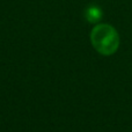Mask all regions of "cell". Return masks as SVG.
Masks as SVG:
<instances>
[{"label": "cell", "mask_w": 132, "mask_h": 132, "mask_svg": "<svg viewBox=\"0 0 132 132\" xmlns=\"http://www.w3.org/2000/svg\"><path fill=\"white\" fill-rule=\"evenodd\" d=\"M90 41L96 51L102 55H112L119 45L116 29L110 24H97L90 32Z\"/></svg>", "instance_id": "6da1fadb"}, {"label": "cell", "mask_w": 132, "mask_h": 132, "mask_svg": "<svg viewBox=\"0 0 132 132\" xmlns=\"http://www.w3.org/2000/svg\"><path fill=\"white\" fill-rule=\"evenodd\" d=\"M102 14H103L102 9L98 6H96V5H90L85 11V16H86L87 21H89L92 23L98 22L102 19Z\"/></svg>", "instance_id": "7a4b0ae2"}]
</instances>
